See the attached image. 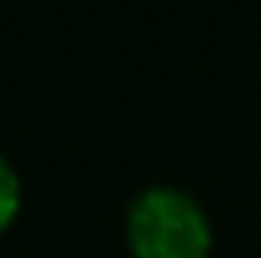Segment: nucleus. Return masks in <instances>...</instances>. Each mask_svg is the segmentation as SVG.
Masks as SVG:
<instances>
[{
    "label": "nucleus",
    "mask_w": 261,
    "mask_h": 258,
    "mask_svg": "<svg viewBox=\"0 0 261 258\" xmlns=\"http://www.w3.org/2000/svg\"><path fill=\"white\" fill-rule=\"evenodd\" d=\"M19 205H23V182H19V171L15 163L0 152V232L19 217Z\"/></svg>",
    "instance_id": "obj_2"
},
{
    "label": "nucleus",
    "mask_w": 261,
    "mask_h": 258,
    "mask_svg": "<svg viewBox=\"0 0 261 258\" xmlns=\"http://www.w3.org/2000/svg\"><path fill=\"white\" fill-rule=\"evenodd\" d=\"M125 239L137 258H208L212 220L190 190L155 182L129 201Z\"/></svg>",
    "instance_id": "obj_1"
}]
</instances>
